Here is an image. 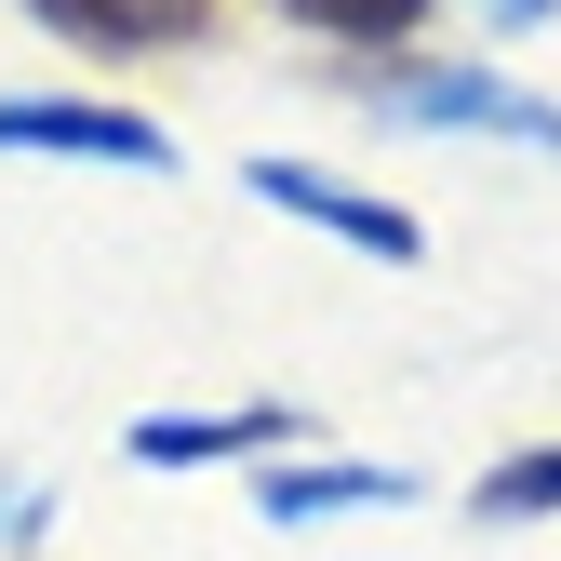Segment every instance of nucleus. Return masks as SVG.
<instances>
[{"label":"nucleus","mask_w":561,"mask_h":561,"mask_svg":"<svg viewBox=\"0 0 561 561\" xmlns=\"http://www.w3.org/2000/svg\"><path fill=\"white\" fill-rule=\"evenodd\" d=\"M241 187L267 201V215H295V228H321V241H347V254H375V267H414V254H428V228H414L401 201L347 187V174H321V161H241Z\"/></svg>","instance_id":"f257e3e1"},{"label":"nucleus","mask_w":561,"mask_h":561,"mask_svg":"<svg viewBox=\"0 0 561 561\" xmlns=\"http://www.w3.org/2000/svg\"><path fill=\"white\" fill-rule=\"evenodd\" d=\"M375 107H388V121H428V134H522V148L561 161V107L481 81V67H401V81H375Z\"/></svg>","instance_id":"f03ea898"},{"label":"nucleus","mask_w":561,"mask_h":561,"mask_svg":"<svg viewBox=\"0 0 561 561\" xmlns=\"http://www.w3.org/2000/svg\"><path fill=\"white\" fill-rule=\"evenodd\" d=\"M0 148H54V161H121V174H161L174 134L134 121V107H94V94H0Z\"/></svg>","instance_id":"7ed1b4c3"},{"label":"nucleus","mask_w":561,"mask_h":561,"mask_svg":"<svg viewBox=\"0 0 561 561\" xmlns=\"http://www.w3.org/2000/svg\"><path fill=\"white\" fill-rule=\"evenodd\" d=\"M308 414L295 401H228V414H134L121 455L134 468H228V455H295Z\"/></svg>","instance_id":"20e7f679"},{"label":"nucleus","mask_w":561,"mask_h":561,"mask_svg":"<svg viewBox=\"0 0 561 561\" xmlns=\"http://www.w3.org/2000/svg\"><path fill=\"white\" fill-rule=\"evenodd\" d=\"M27 14L81 54H174V41L215 27V0H27Z\"/></svg>","instance_id":"39448f33"},{"label":"nucleus","mask_w":561,"mask_h":561,"mask_svg":"<svg viewBox=\"0 0 561 561\" xmlns=\"http://www.w3.org/2000/svg\"><path fill=\"white\" fill-rule=\"evenodd\" d=\"M401 495H414V481H401V468H362V455H334V468L267 455V481H254L267 522H334V508H401Z\"/></svg>","instance_id":"423d86ee"},{"label":"nucleus","mask_w":561,"mask_h":561,"mask_svg":"<svg viewBox=\"0 0 561 561\" xmlns=\"http://www.w3.org/2000/svg\"><path fill=\"white\" fill-rule=\"evenodd\" d=\"M280 27H308V41H347V54H401L414 27H428V0H267Z\"/></svg>","instance_id":"0eeeda50"},{"label":"nucleus","mask_w":561,"mask_h":561,"mask_svg":"<svg viewBox=\"0 0 561 561\" xmlns=\"http://www.w3.org/2000/svg\"><path fill=\"white\" fill-rule=\"evenodd\" d=\"M561 508V442L508 455V468H481V522H548Z\"/></svg>","instance_id":"6e6552de"},{"label":"nucleus","mask_w":561,"mask_h":561,"mask_svg":"<svg viewBox=\"0 0 561 561\" xmlns=\"http://www.w3.org/2000/svg\"><path fill=\"white\" fill-rule=\"evenodd\" d=\"M481 14H495V27H548V0H481Z\"/></svg>","instance_id":"1a4fd4ad"}]
</instances>
